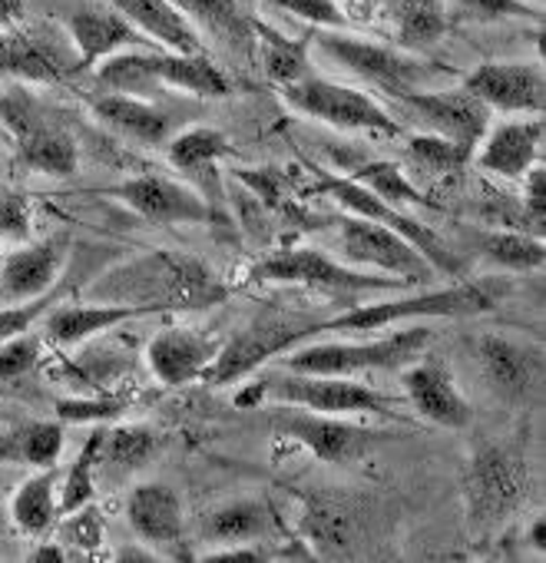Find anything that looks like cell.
I'll return each instance as SVG.
<instances>
[{
  "label": "cell",
  "mask_w": 546,
  "mask_h": 563,
  "mask_svg": "<svg viewBox=\"0 0 546 563\" xmlns=\"http://www.w3.org/2000/svg\"><path fill=\"white\" fill-rule=\"evenodd\" d=\"M225 282L196 255L176 249H149L113 268H107L87 289L90 302L136 306L149 316L163 312H202L222 306Z\"/></svg>",
  "instance_id": "1"
},
{
  "label": "cell",
  "mask_w": 546,
  "mask_h": 563,
  "mask_svg": "<svg viewBox=\"0 0 546 563\" xmlns=\"http://www.w3.org/2000/svg\"><path fill=\"white\" fill-rule=\"evenodd\" d=\"M510 286L503 278H487V282H460L450 289L437 292H417L404 296L394 302H368V306H352L348 312H338L322 322H309L302 329V342L315 335H371L411 319H467V316H483L493 312Z\"/></svg>",
  "instance_id": "2"
},
{
  "label": "cell",
  "mask_w": 546,
  "mask_h": 563,
  "mask_svg": "<svg viewBox=\"0 0 546 563\" xmlns=\"http://www.w3.org/2000/svg\"><path fill=\"white\" fill-rule=\"evenodd\" d=\"M312 47H319L322 54H328L345 70L365 77L368 84H375L388 97L417 93V90H437L444 80L460 77L447 64L421 60L411 51L371 44V41H361V37H355L348 31H322V27H315L312 31Z\"/></svg>",
  "instance_id": "3"
},
{
  "label": "cell",
  "mask_w": 546,
  "mask_h": 563,
  "mask_svg": "<svg viewBox=\"0 0 546 563\" xmlns=\"http://www.w3.org/2000/svg\"><path fill=\"white\" fill-rule=\"evenodd\" d=\"M261 401H279L289 408H305V411H319V415H381L391 421H404L398 415L401 401L388 398L368 385L358 382H345L342 375H276V378H261L252 382L248 388H242L235 395L238 408H255Z\"/></svg>",
  "instance_id": "4"
},
{
  "label": "cell",
  "mask_w": 546,
  "mask_h": 563,
  "mask_svg": "<svg viewBox=\"0 0 546 563\" xmlns=\"http://www.w3.org/2000/svg\"><path fill=\"white\" fill-rule=\"evenodd\" d=\"M0 123L18 146V163L41 176H74L80 169V146L64 120L27 87L11 84L0 93Z\"/></svg>",
  "instance_id": "5"
},
{
  "label": "cell",
  "mask_w": 546,
  "mask_h": 563,
  "mask_svg": "<svg viewBox=\"0 0 546 563\" xmlns=\"http://www.w3.org/2000/svg\"><path fill=\"white\" fill-rule=\"evenodd\" d=\"M248 282H268V286H305L315 292H328L335 299H358L365 292H408L411 282L391 278V275H368L358 272L319 249L296 245L271 252L248 265Z\"/></svg>",
  "instance_id": "6"
},
{
  "label": "cell",
  "mask_w": 546,
  "mask_h": 563,
  "mask_svg": "<svg viewBox=\"0 0 546 563\" xmlns=\"http://www.w3.org/2000/svg\"><path fill=\"white\" fill-rule=\"evenodd\" d=\"M431 345V329L411 325L371 342H302L286 352V372L299 375H361V372H388L411 365Z\"/></svg>",
  "instance_id": "7"
},
{
  "label": "cell",
  "mask_w": 546,
  "mask_h": 563,
  "mask_svg": "<svg viewBox=\"0 0 546 563\" xmlns=\"http://www.w3.org/2000/svg\"><path fill=\"white\" fill-rule=\"evenodd\" d=\"M279 93L296 113L322 120L328 126H338V130H348V133H375V136H385V140L404 136V126L378 100H371L368 93H361L355 87L332 84L325 77L309 74V77H302L296 84L279 87Z\"/></svg>",
  "instance_id": "8"
},
{
  "label": "cell",
  "mask_w": 546,
  "mask_h": 563,
  "mask_svg": "<svg viewBox=\"0 0 546 563\" xmlns=\"http://www.w3.org/2000/svg\"><path fill=\"white\" fill-rule=\"evenodd\" d=\"M309 169L315 173L312 192L335 199V202H338L345 212H352V216H361V219H371V222H381V225L401 232V235H404V239H408V242L437 268V275H460V272H464V262H460V258L444 245V239H441L431 225H424L421 219L408 216L404 209L388 206V202L378 199L371 189L358 186V183L348 179V176H335V173H328V169L319 166V163H312Z\"/></svg>",
  "instance_id": "9"
},
{
  "label": "cell",
  "mask_w": 546,
  "mask_h": 563,
  "mask_svg": "<svg viewBox=\"0 0 546 563\" xmlns=\"http://www.w3.org/2000/svg\"><path fill=\"white\" fill-rule=\"evenodd\" d=\"M526 494L523 461L497 444H480L464 471V497L470 523L480 530H493L503 523Z\"/></svg>",
  "instance_id": "10"
},
{
  "label": "cell",
  "mask_w": 546,
  "mask_h": 563,
  "mask_svg": "<svg viewBox=\"0 0 546 563\" xmlns=\"http://www.w3.org/2000/svg\"><path fill=\"white\" fill-rule=\"evenodd\" d=\"M338 249L348 262L375 265L381 272H391L394 278H404L411 286H431L437 278V268L394 229L361 219V216H338Z\"/></svg>",
  "instance_id": "11"
},
{
  "label": "cell",
  "mask_w": 546,
  "mask_h": 563,
  "mask_svg": "<svg viewBox=\"0 0 546 563\" xmlns=\"http://www.w3.org/2000/svg\"><path fill=\"white\" fill-rule=\"evenodd\" d=\"M305 325L309 322H289V319H258V322L245 325L238 335L222 342L215 362L202 372L199 382L225 388V385H235V382L248 378L265 362H271L276 355H286L296 345H302V329Z\"/></svg>",
  "instance_id": "12"
},
{
  "label": "cell",
  "mask_w": 546,
  "mask_h": 563,
  "mask_svg": "<svg viewBox=\"0 0 546 563\" xmlns=\"http://www.w3.org/2000/svg\"><path fill=\"white\" fill-rule=\"evenodd\" d=\"M271 431L286 441L309 448L312 457H319L325 464L358 461L381 438L375 428L345 421V415H319V411H279L271 418Z\"/></svg>",
  "instance_id": "13"
},
{
  "label": "cell",
  "mask_w": 546,
  "mask_h": 563,
  "mask_svg": "<svg viewBox=\"0 0 546 563\" xmlns=\"http://www.w3.org/2000/svg\"><path fill=\"white\" fill-rule=\"evenodd\" d=\"M123 206H130L136 216L156 222V225H179V222H212L215 206L199 192L189 189L169 176L143 173L133 179H123L110 189Z\"/></svg>",
  "instance_id": "14"
},
{
  "label": "cell",
  "mask_w": 546,
  "mask_h": 563,
  "mask_svg": "<svg viewBox=\"0 0 546 563\" xmlns=\"http://www.w3.org/2000/svg\"><path fill=\"white\" fill-rule=\"evenodd\" d=\"M126 520L140 543L153 547L156 556L189 560L186 550V514L182 500L169 484H140L126 497Z\"/></svg>",
  "instance_id": "15"
},
{
  "label": "cell",
  "mask_w": 546,
  "mask_h": 563,
  "mask_svg": "<svg viewBox=\"0 0 546 563\" xmlns=\"http://www.w3.org/2000/svg\"><path fill=\"white\" fill-rule=\"evenodd\" d=\"M394 100L411 107L417 113V120L431 126V133L447 136L470 153H477L480 140L490 130V110L467 87H454V90L437 87V90L398 93Z\"/></svg>",
  "instance_id": "16"
},
{
  "label": "cell",
  "mask_w": 546,
  "mask_h": 563,
  "mask_svg": "<svg viewBox=\"0 0 546 563\" xmlns=\"http://www.w3.org/2000/svg\"><path fill=\"white\" fill-rule=\"evenodd\" d=\"M70 235L24 242V249L0 258V302L14 306L51 292L67 265Z\"/></svg>",
  "instance_id": "17"
},
{
  "label": "cell",
  "mask_w": 546,
  "mask_h": 563,
  "mask_svg": "<svg viewBox=\"0 0 546 563\" xmlns=\"http://www.w3.org/2000/svg\"><path fill=\"white\" fill-rule=\"evenodd\" d=\"M67 37L77 51V70H97L107 57L120 51H159L136 24H130L116 8H80L67 18Z\"/></svg>",
  "instance_id": "18"
},
{
  "label": "cell",
  "mask_w": 546,
  "mask_h": 563,
  "mask_svg": "<svg viewBox=\"0 0 546 563\" xmlns=\"http://www.w3.org/2000/svg\"><path fill=\"white\" fill-rule=\"evenodd\" d=\"M460 87L500 113H543L546 107V80L536 64H483Z\"/></svg>",
  "instance_id": "19"
},
{
  "label": "cell",
  "mask_w": 546,
  "mask_h": 563,
  "mask_svg": "<svg viewBox=\"0 0 546 563\" xmlns=\"http://www.w3.org/2000/svg\"><path fill=\"white\" fill-rule=\"evenodd\" d=\"M219 349H222V342L215 335L189 329V325H172L149 339L146 362H149V372L156 375V382L179 388V385L202 378V372L215 362Z\"/></svg>",
  "instance_id": "20"
},
{
  "label": "cell",
  "mask_w": 546,
  "mask_h": 563,
  "mask_svg": "<svg viewBox=\"0 0 546 563\" xmlns=\"http://www.w3.org/2000/svg\"><path fill=\"white\" fill-rule=\"evenodd\" d=\"M404 391L411 408L427 418L437 428H450V431H464L473 421V408L470 401L460 395V388L454 385V375L447 372L444 362L427 358L417 362L404 372Z\"/></svg>",
  "instance_id": "21"
},
{
  "label": "cell",
  "mask_w": 546,
  "mask_h": 563,
  "mask_svg": "<svg viewBox=\"0 0 546 563\" xmlns=\"http://www.w3.org/2000/svg\"><path fill=\"white\" fill-rule=\"evenodd\" d=\"M77 74V64L60 51L51 31H4L0 34V77L31 84H60Z\"/></svg>",
  "instance_id": "22"
},
{
  "label": "cell",
  "mask_w": 546,
  "mask_h": 563,
  "mask_svg": "<svg viewBox=\"0 0 546 563\" xmlns=\"http://www.w3.org/2000/svg\"><path fill=\"white\" fill-rule=\"evenodd\" d=\"M543 113H536L533 120H510L493 126L480 140V169L500 179H523L533 166L543 163Z\"/></svg>",
  "instance_id": "23"
},
{
  "label": "cell",
  "mask_w": 546,
  "mask_h": 563,
  "mask_svg": "<svg viewBox=\"0 0 546 563\" xmlns=\"http://www.w3.org/2000/svg\"><path fill=\"white\" fill-rule=\"evenodd\" d=\"M477 362H480V372L490 382V388L506 401L526 398L536 388V382L543 378V355L530 345L506 339V335H480Z\"/></svg>",
  "instance_id": "24"
},
{
  "label": "cell",
  "mask_w": 546,
  "mask_h": 563,
  "mask_svg": "<svg viewBox=\"0 0 546 563\" xmlns=\"http://www.w3.org/2000/svg\"><path fill=\"white\" fill-rule=\"evenodd\" d=\"M90 110L107 130H113L116 136H123V140H130L136 146H146V150L163 146L176 133L172 117L166 110H159L156 103L143 100V97L110 90V93L97 97L90 103Z\"/></svg>",
  "instance_id": "25"
},
{
  "label": "cell",
  "mask_w": 546,
  "mask_h": 563,
  "mask_svg": "<svg viewBox=\"0 0 546 563\" xmlns=\"http://www.w3.org/2000/svg\"><path fill=\"white\" fill-rule=\"evenodd\" d=\"M133 319H149L146 309L113 306V302H87V306H54L44 322V339L57 349H74L93 335H103Z\"/></svg>",
  "instance_id": "26"
},
{
  "label": "cell",
  "mask_w": 546,
  "mask_h": 563,
  "mask_svg": "<svg viewBox=\"0 0 546 563\" xmlns=\"http://www.w3.org/2000/svg\"><path fill=\"white\" fill-rule=\"evenodd\" d=\"M130 24H136L159 51L172 54H205L196 24L172 0H107Z\"/></svg>",
  "instance_id": "27"
},
{
  "label": "cell",
  "mask_w": 546,
  "mask_h": 563,
  "mask_svg": "<svg viewBox=\"0 0 546 563\" xmlns=\"http://www.w3.org/2000/svg\"><path fill=\"white\" fill-rule=\"evenodd\" d=\"M282 533V520L268 500L261 497H238L229 500L222 507H215L212 514H205L202 520V537L209 543H265L271 537Z\"/></svg>",
  "instance_id": "28"
},
{
  "label": "cell",
  "mask_w": 546,
  "mask_h": 563,
  "mask_svg": "<svg viewBox=\"0 0 546 563\" xmlns=\"http://www.w3.org/2000/svg\"><path fill=\"white\" fill-rule=\"evenodd\" d=\"M153 77L159 87H176L192 97H229L232 80L215 67L205 54H172V51H153Z\"/></svg>",
  "instance_id": "29"
},
{
  "label": "cell",
  "mask_w": 546,
  "mask_h": 563,
  "mask_svg": "<svg viewBox=\"0 0 546 563\" xmlns=\"http://www.w3.org/2000/svg\"><path fill=\"white\" fill-rule=\"evenodd\" d=\"M57 484H60V471L57 467H41L34 477H27L14 497H11V520L24 537H44L54 530V523L60 520L57 510Z\"/></svg>",
  "instance_id": "30"
},
{
  "label": "cell",
  "mask_w": 546,
  "mask_h": 563,
  "mask_svg": "<svg viewBox=\"0 0 546 563\" xmlns=\"http://www.w3.org/2000/svg\"><path fill=\"white\" fill-rule=\"evenodd\" d=\"M169 166H176L186 176L209 179L215 186V166L219 159L232 156V143L222 130L212 126H186L166 140Z\"/></svg>",
  "instance_id": "31"
},
{
  "label": "cell",
  "mask_w": 546,
  "mask_h": 563,
  "mask_svg": "<svg viewBox=\"0 0 546 563\" xmlns=\"http://www.w3.org/2000/svg\"><path fill=\"white\" fill-rule=\"evenodd\" d=\"M159 451V434L146 424H116L103 431V444L97 454V477H130L133 471H140L143 464H149V457Z\"/></svg>",
  "instance_id": "32"
},
{
  "label": "cell",
  "mask_w": 546,
  "mask_h": 563,
  "mask_svg": "<svg viewBox=\"0 0 546 563\" xmlns=\"http://www.w3.org/2000/svg\"><path fill=\"white\" fill-rule=\"evenodd\" d=\"M172 4L202 31L215 34L238 54L255 51V21L238 8V0H172Z\"/></svg>",
  "instance_id": "33"
},
{
  "label": "cell",
  "mask_w": 546,
  "mask_h": 563,
  "mask_svg": "<svg viewBox=\"0 0 546 563\" xmlns=\"http://www.w3.org/2000/svg\"><path fill=\"white\" fill-rule=\"evenodd\" d=\"M255 47H258L265 77L271 84L286 87V84H296V80L312 74V60H309L312 34H305V37H282L279 31H271L261 21H255Z\"/></svg>",
  "instance_id": "34"
},
{
  "label": "cell",
  "mask_w": 546,
  "mask_h": 563,
  "mask_svg": "<svg viewBox=\"0 0 546 563\" xmlns=\"http://www.w3.org/2000/svg\"><path fill=\"white\" fill-rule=\"evenodd\" d=\"M388 11L401 51H424L437 44L450 27V14L441 0H388Z\"/></svg>",
  "instance_id": "35"
},
{
  "label": "cell",
  "mask_w": 546,
  "mask_h": 563,
  "mask_svg": "<svg viewBox=\"0 0 546 563\" xmlns=\"http://www.w3.org/2000/svg\"><path fill=\"white\" fill-rule=\"evenodd\" d=\"M64 454V424L60 421H34L0 434V461L27 464V467H57Z\"/></svg>",
  "instance_id": "36"
},
{
  "label": "cell",
  "mask_w": 546,
  "mask_h": 563,
  "mask_svg": "<svg viewBox=\"0 0 546 563\" xmlns=\"http://www.w3.org/2000/svg\"><path fill=\"white\" fill-rule=\"evenodd\" d=\"M348 179H355L358 186L371 189L378 199H385L388 206L394 209H404V206H427L434 209L437 202L431 196H424L414 179L391 159H358L348 166Z\"/></svg>",
  "instance_id": "37"
},
{
  "label": "cell",
  "mask_w": 546,
  "mask_h": 563,
  "mask_svg": "<svg viewBox=\"0 0 546 563\" xmlns=\"http://www.w3.org/2000/svg\"><path fill=\"white\" fill-rule=\"evenodd\" d=\"M470 159H473L470 150L437 133H417L408 140V163L414 166L417 176H427V179L457 176Z\"/></svg>",
  "instance_id": "38"
},
{
  "label": "cell",
  "mask_w": 546,
  "mask_h": 563,
  "mask_svg": "<svg viewBox=\"0 0 546 563\" xmlns=\"http://www.w3.org/2000/svg\"><path fill=\"white\" fill-rule=\"evenodd\" d=\"M149 60H153V51H146V47L120 51V54L107 57V60L97 67V80H100L107 90H116V93H130V97L149 100V93L159 87L156 77H153Z\"/></svg>",
  "instance_id": "39"
},
{
  "label": "cell",
  "mask_w": 546,
  "mask_h": 563,
  "mask_svg": "<svg viewBox=\"0 0 546 563\" xmlns=\"http://www.w3.org/2000/svg\"><path fill=\"white\" fill-rule=\"evenodd\" d=\"M103 431H107L103 424H93L90 438L83 441V448L77 454V461L67 467L64 484L57 487L60 517L93 500V494H97V454H100V444H103Z\"/></svg>",
  "instance_id": "40"
},
{
  "label": "cell",
  "mask_w": 546,
  "mask_h": 563,
  "mask_svg": "<svg viewBox=\"0 0 546 563\" xmlns=\"http://www.w3.org/2000/svg\"><path fill=\"white\" fill-rule=\"evenodd\" d=\"M480 252L493 265H500L506 272H536L546 262L543 239L539 235H530V232H513V229H506V232H487L480 239Z\"/></svg>",
  "instance_id": "41"
},
{
  "label": "cell",
  "mask_w": 546,
  "mask_h": 563,
  "mask_svg": "<svg viewBox=\"0 0 546 563\" xmlns=\"http://www.w3.org/2000/svg\"><path fill=\"white\" fill-rule=\"evenodd\" d=\"M302 530L312 543H322L325 550L348 543L352 533V517L348 510L332 500V497H305V514H302Z\"/></svg>",
  "instance_id": "42"
},
{
  "label": "cell",
  "mask_w": 546,
  "mask_h": 563,
  "mask_svg": "<svg viewBox=\"0 0 546 563\" xmlns=\"http://www.w3.org/2000/svg\"><path fill=\"white\" fill-rule=\"evenodd\" d=\"M126 398L116 395H93V398H60L57 421L60 424H103L120 421L126 415Z\"/></svg>",
  "instance_id": "43"
},
{
  "label": "cell",
  "mask_w": 546,
  "mask_h": 563,
  "mask_svg": "<svg viewBox=\"0 0 546 563\" xmlns=\"http://www.w3.org/2000/svg\"><path fill=\"white\" fill-rule=\"evenodd\" d=\"M454 18L470 21V24H493V21H543V11L530 0H454Z\"/></svg>",
  "instance_id": "44"
},
{
  "label": "cell",
  "mask_w": 546,
  "mask_h": 563,
  "mask_svg": "<svg viewBox=\"0 0 546 563\" xmlns=\"http://www.w3.org/2000/svg\"><path fill=\"white\" fill-rule=\"evenodd\" d=\"M64 296H67V289H64V286H54L51 292H44V296H37V299L14 302V306H4V309H0V345L11 342V339L21 335V332L37 329V322H41Z\"/></svg>",
  "instance_id": "45"
},
{
  "label": "cell",
  "mask_w": 546,
  "mask_h": 563,
  "mask_svg": "<svg viewBox=\"0 0 546 563\" xmlns=\"http://www.w3.org/2000/svg\"><path fill=\"white\" fill-rule=\"evenodd\" d=\"M238 179L268 206V209H276L282 216H296V196H292V183L286 173H279L276 166H261V169H238Z\"/></svg>",
  "instance_id": "46"
},
{
  "label": "cell",
  "mask_w": 546,
  "mask_h": 563,
  "mask_svg": "<svg viewBox=\"0 0 546 563\" xmlns=\"http://www.w3.org/2000/svg\"><path fill=\"white\" fill-rule=\"evenodd\" d=\"M44 345H47V339L34 335V332H21L11 342L0 345V382H18V378L31 375L44 358Z\"/></svg>",
  "instance_id": "47"
},
{
  "label": "cell",
  "mask_w": 546,
  "mask_h": 563,
  "mask_svg": "<svg viewBox=\"0 0 546 563\" xmlns=\"http://www.w3.org/2000/svg\"><path fill=\"white\" fill-rule=\"evenodd\" d=\"M268 4L292 14V18H302L322 31H348L352 27L338 0H268Z\"/></svg>",
  "instance_id": "48"
},
{
  "label": "cell",
  "mask_w": 546,
  "mask_h": 563,
  "mask_svg": "<svg viewBox=\"0 0 546 563\" xmlns=\"http://www.w3.org/2000/svg\"><path fill=\"white\" fill-rule=\"evenodd\" d=\"M103 533H107V527H103V517L93 507V500L77 507V510H70V514H64L60 543H74V547L90 553V550H97L103 543Z\"/></svg>",
  "instance_id": "49"
},
{
  "label": "cell",
  "mask_w": 546,
  "mask_h": 563,
  "mask_svg": "<svg viewBox=\"0 0 546 563\" xmlns=\"http://www.w3.org/2000/svg\"><path fill=\"white\" fill-rule=\"evenodd\" d=\"M520 222L526 225L530 235L543 239V222H546V173L543 163L533 166L523 176V209H520Z\"/></svg>",
  "instance_id": "50"
},
{
  "label": "cell",
  "mask_w": 546,
  "mask_h": 563,
  "mask_svg": "<svg viewBox=\"0 0 546 563\" xmlns=\"http://www.w3.org/2000/svg\"><path fill=\"white\" fill-rule=\"evenodd\" d=\"M34 225H31V206L18 192H0V239L4 242H31Z\"/></svg>",
  "instance_id": "51"
},
{
  "label": "cell",
  "mask_w": 546,
  "mask_h": 563,
  "mask_svg": "<svg viewBox=\"0 0 546 563\" xmlns=\"http://www.w3.org/2000/svg\"><path fill=\"white\" fill-rule=\"evenodd\" d=\"M21 0H0V31L11 27L14 21H21Z\"/></svg>",
  "instance_id": "52"
},
{
  "label": "cell",
  "mask_w": 546,
  "mask_h": 563,
  "mask_svg": "<svg viewBox=\"0 0 546 563\" xmlns=\"http://www.w3.org/2000/svg\"><path fill=\"white\" fill-rule=\"evenodd\" d=\"M64 556H67V553H64V543H57V547H41V550L31 553V560H57V563H60Z\"/></svg>",
  "instance_id": "53"
},
{
  "label": "cell",
  "mask_w": 546,
  "mask_h": 563,
  "mask_svg": "<svg viewBox=\"0 0 546 563\" xmlns=\"http://www.w3.org/2000/svg\"><path fill=\"white\" fill-rule=\"evenodd\" d=\"M543 537H546V523H543V517H539V520H533V527H530V543H533L539 553H543V547H546Z\"/></svg>",
  "instance_id": "54"
},
{
  "label": "cell",
  "mask_w": 546,
  "mask_h": 563,
  "mask_svg": "<svg viewBox=\"0 0 546 563\" xmlns=\"http://www.w3.org/2000/svg\"><path fill=\"white\" fill-rule=\"evenodd\" d=\"M530 4H536V8H543V0H530Z\"/></svg>",
  "instance_id": "55"
},
{
  "label": "cell",
  "mask_w": 546,
  "mask_h": 563,
  "mask_svg": "<svg viewBox=\"0 0 546 563\" xmlns=\"http://www.w3.org/2000/svg\"><path fill=\"white\" fill-rule=\"evenodd\" d=\"M0 527H4V514H0Z\"/></svg>",
  "instance_id": "56"
}]
</instances>
